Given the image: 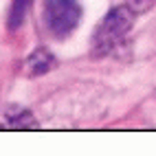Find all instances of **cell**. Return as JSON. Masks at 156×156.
I'll list each match as a JSON object with an SVG mask.
<instances>
[{"instance_id":"obj_1","label":"cell","mask_w":156,"mask_h":156,"mask_svg":"<svg viewBox=\"0 0 156 156\" xmlns=\"http://www.w3.org/2000/svg\"><path fill=\"white\" fill-rule=\"evenodd\" d=\"M134 24V11L123 5L114 7L108 11V16L101 20V24L92 33V55H106L112 48H117L121 44V40L130 33V29Z\"/></svg>"},{"instance_id":"obj_2","label":"cell","mask_w":156,"mask_h":156,"mask_svg":"<svg viewBox=\"0 0 156 156\" xmlns=\"http://www.w3.org/2000/svg\"><path fill=\"white\" fill-rule=\"evenodd\" d=\"M81 20V7L77 0H46L42 22L53 37H68Z\"/></svg>"},{"instance_id":"obj_3","label":"cell","mask_w":156,"mask_h":156,"mask_svg":"<svg viewBox=\"0 0 156 156\" xmlns=\"http://www.w3.org/2000/svg\"><path fill=\"white\" fill-rule=\"evenodd\" d=\"M53 64H55L53 55H51L48 51H44V48H37L35 53L27 59V73L29 75H42V73L53 68Z\"/></svg>"},{"instance_id":"obj_4","label":"cell","mask_w":156,"mask_h":156,"mask_svg":"<svg viewBox=\"0 0 156 156\" xmlns=\"http://www.w3.org/2000/svg\"><path fill=\"white\" fill-rule=\"evenodd\" d=\"M31 2H33V0H13L11 9H9V20H7L9 29H18V27H22L24 18H27V13H29Z\"/></svg>"},{"instance_id":"obj_5","label":"cell","mask_w":156,"mask_h":156,"mask_svg":"<svg viewBox=\"0 0 156 156\" xmlns=\"http://www.w3.org/2000/svg\"><path fill=\"white\" fill-rule=\"evenodd\" d=\"M156 2V0H126V5L132 9L134 13H143V11H147V9Z\"/></svg>"}]
</instances>
